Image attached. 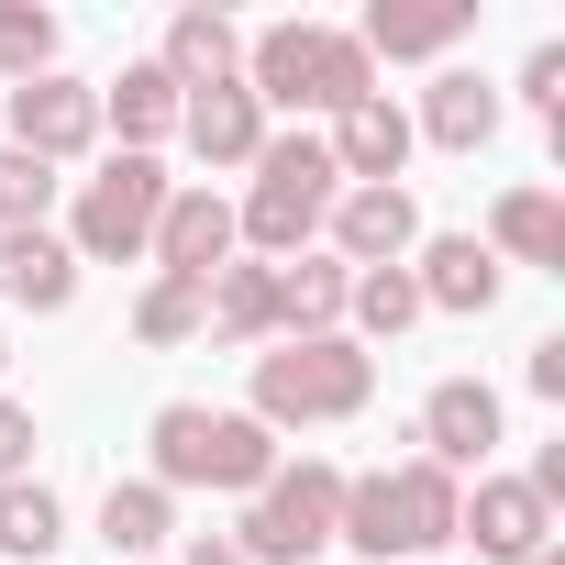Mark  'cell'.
<instances>
[{
	"label": "cell",
	"instance_id": "cell-1",
	"mask_svg": "<svg viewBox=\"0 0 565 565\" xmlns=\"http://www.w3.org/2000/svg\"><path fill=\"white\" fill-rule=\"evenodd\" d=\"M455 477L444 466H399V477H355L344 488V510H333V532L355 543V554H433V543H455Z\"/></svg>",
	"mask_w": 565,
	"mask_h": 565
},
{
	"label": "cell",
	"instance_id": "cell-2",
	"mask_svg": "<svg viewBox=\"0 0 565 565\" xmlns=\"http://www.w3.org/2000/svg\"><path fill=\"white\" fill-rule=\"evenodd\" d=\"M156 477L167 488H266L277 477V433L178 399V411H156Z\"/></svg>",
	"mask_w": 565,
	"mask_h": 565
},
{
	"label": "cell",
	"instance_id": "cell-3",
	"mask_svg": "<svg viewBox=\"0 0 565 565\" xmlns=\"http://www.w3.org/2000/svg\"><path fill=\"white\" fill-rule=\"evenodd\" d=\"M366 388H377V366L344 333H300L289 355L255 366V422H344V411H366Z\"/></svg>",
	"mask_w": 565,
	"mask_h": 565
},
{
	"label": "cell",
	"instance_id": "cell-4",
	"mask_svg": "<svg viewBox=\"0 0 565 565\" xmlns=\"http://www.w3.org/2000/svg\"><path fill=\"white\" fill-rule=\"evenodd\" d=\"M289 100V111H344L366 100V45L355 34H311V23H277L255 45V111Z\"/></svg>",
	"mask_w": 565,
	"mask_h": 565
},
{
	"label": "cell",
	"instance_id": "cell-5",
	"mask_svg": "<svg viewBox=\"0 0 565 565\" xmlns=\"http://www.w3.org/2000/svg\"><path fill=\"white\" fill-rule=\"evenodd\" d=\"M333 510H344V477L333 466H277L266 488H255V510L233 521L244 543V565H300V554H322L333 543Z\"/></svg>",
	"mask_w": 565,
	"mask_h": 565
},
{
	"label": "cell",
	"instance_id": "cell-6",
	"mask_svg": "<svg viewBox=\"0 0 565 565\" xmlns=\"http://www.w3.org/2000/svg\"><path fill=\"white\" fill-rule=\"evenodd\" d=\"M333 222V156L300 134V145H266L255 156V200H244V233L266 255H300V233Z\"/></svg>",
	"mask_w": 565,
	"mask_h": 565
},
{
	"label": "cell",
	"instance_id": "cell-7",
	"mask_svg": "<svg viewBox=\"0 0 565 565\" xmlns=\"http://www.w3.org/2000/svg\"><path fill=\"white\" fill-rule=\"evenodd\" d=\"M156 211H167V167L156 156H111L89 178V200H78V255H145Z\"/></svg>",
	"mask_w": 565,
	"mask_h": 565
},
{
	"label": "cell",
	"instance_id": "cell-8",
	"mask_svg": "<svg viewBox=\"0 0 565 565\" xmlns=\"http://www.w3.org/2000/svg\"><path fill=\"white\" fill-rule=\"evenodd\" d=\"M12 134H23V156H78L89 134H100V89H78V78H23L12 89Z\"/></svg>",
	"mask_w": 565,
	"mask_h": 565
},
{
	"label": "cell",
	"instance_id": "cell-9",
	"mask_svg": "<svg viewBox=\"0 0 565 565\" xmlns=\"http://www.w3.org/2000/svg\"><path fill=\"white\" fill-rule=\"evenodd\" d=\"M322 156H333V178L388 189V178H399V156H411V111L366 89V100H344V111H333V145H322Z\"/></svg>",
	"mask_w": 565,
	"mask_h": 565
},
{
	"label": "cell",
	"instance_id": "cell-10",
	"mask_svg": "<svg viewBox=\"0 0 565 565\" xmlns=\"http://www.w3.org/2000/svg\"><path fill=\"white\" fill-rule=\"evenodd\" d=\"M156 255H167V277H222V255H233V211L211 200V189H178L167 211H156Z\"/></svg>",
	"mask_w": 565,
	"mask_h": 565
},
{
	"label": "cell",
	"instance_id": "cell-11",
	"mask_svg": "<svg viewBox=\"0 0 565 565\" xmlns=\"http://www.w3.org/2000/svg\"><path fill=\"white\" fill-rule=\"evenodd\" d=\"M422 444H433L422 466H444V477H455V466H477V455L499 444V399H488L477 377H444V388L422 399Z\"/></svg>",
	"mask_w": 565,
	"mask_h": 565
},
{
	"label": "cell",
	"instance_id": "cell-12",
	"mask_svg": "<svg viewBox=\"0 0 565 565\" xmlns=\"http://www.w3.org/2000/svg\"><path fill=\"white\" fill-rule=\"evenodd\" d=\"M455 532H477V554H499V565H532V554H543V532H554V510H543L521 477H488V488H477V510H455Z\"/></svg>",
	"mask_w": 565,
	"mask_h": 565
},
{
	"label": "cell",
	"instance_id": "cell-13",
	"mask_svg": "<svg viewBox=\"0 0 565 565\" xmlns=\"http://www.w3.org/2000/svg\"><path fill=\"white\" fill-rule=\"evenodd\" d=\"M178 122H189V145H200L211 167H244V156H266V111H255V89H244V78H222V89H189V100H178Z\"/></svg>",
	"mask_w": 565,
	"mask_h": 565
},
{
	"label": "cell",
	"instance_id": "cell-14",
	"mask_svg": "<svg viewBox=\"0 0 565 565\" xmlns=\"http://www.w3.org/2000/svg\"><path fill=\"white\" fill-rule=\"evenodd\" d=\"M333 233L355 266H399L422 244V211H411V189H355V200H333Z\"/></svg>",
	"mask_w": 565,
	"mask_h": 565
},
{
	"label": "cell",
	"instance_id": "cell-15",
	"mask_svg": "<svg viewBox=\"0 0 565 565\" xmlns=\"http://www.w3.org/2000/svg\"><path fill=\"white\" fill-rule=\"evenodd\" d=\"M411 289H422V300H444V311H488V300H499V255H488L477 233H444V244L422 255Z\"/></svg>",
	"mask_w": 565,
	"mask_h": 565
},
{
	"label": "cell",
	"instance_id": "cell-16",
	"mask_svg": "<svg viewBox=\"0 0 565 565\" xmlns=\"http://www.w3.org/2000/svg\"><path fill=\"white\" fill-rule=\"evenodd\" d=\"M67 289H78V255H67L56 233H12V244H0V300L67 311Z\"/></svg>",
	"mask_w": 565,
	"mask_h": 565
},
{
	"label": "cell",
	"instance_id": "cell-17",
	"mask_svg": "<svg viewBox=\"0 0 565 565\" xmlns=\"http://www.w3.org/2000/svg\"><path fill=\"white\" fill-rule=\"evenodd\" d=\"M466 34V0H411V12H388V0H377V12H366V56H444Z\"/></svg>",
	"mask_w": 565,
	"mask_h": 565
},
{
	"label": "cell",
	"instance_id": "cell-18",
	"mask_svg": "<svg viewBox=\"0 0 565 565\" xmlns=\"http://www.w3.org/2000/svg\"><path fill=\"white\" fill-rule=\"evenodd\" d=\"M266 289H277V322H289V333H333V311H344L355 277L333 255H300V266H266Z\"/></svg>",
	"mask_w": 565,
	"mask_h": 565
},
{
	"label": "cell",
	"instance_id": "cell-19",
	"mask_svg": "<svg viewBox=\"0 0 565 565\" xmlns=\"http://www.w3.org/2000/svg\"><path fill=\"white\" fill-rule=\"evenodd\" d=\"M233 56H244V45H233L222 12H178V23H167V78H178V89H222Z\"/></svg>",
	"mask_w": 565,
	"mask_h": 565
},
{
	"label": "cell",
	"instance_id": "cell-20",
	"mask_svg": "<svg viewBox=\"0 0 565 565\" xmlns=\"http://www.w3.org/2000/svg\"><path fill=\"white\" fill-rule=\"evenodd\" d=\"M178 100H189V89H178V78H167V67H122V78H111V100H100V111H111V122H122V134H134V145H145V134H178Z\"/></svg>",
	"mask_w": 565,
	"mask_h": 565
},
{
	"label": "cell",
	"instance_id": "cell-21",
	"mask_svg": "<svg viewBox=\"0 0 565 565\" xmlns=\"http://www.w3.org/2000/svg\"><path fill=\"white\" fill-rule=\"evenodd\" d=\"M422 122H433V145H455V156H477V145L499 134V89H488V78H444Z\"/></svg>",
	"mask_w": 565,
	"mask_h": 565
},
{
	"label": "cell",
	"instance_id": "cell-22",
	"mask_svg": "<svg viewBox=\"0 0 565 565\" xmlns=\"http://www.w3.org/2000/svg\"><path fill=\"white\" fill-rule=\"evenodd\" d=\"M499 244L532 255V266H565V211H554V189H510V200H499Z\"/></svg>",
	"mask_w": 565,
	"mask_h": 565
},
{
	"label": "cell",
	"instance_id": "cell-23",
	"mask_svg": "<svg viewBox=\"0 0 565 565\" xmlns=\"http://www.w3.org/2000/svg\"><path fill=\"white\" fill-rule=\"evenodd\" d=\"M100 543H111V554H156V543H167V488H156V477L111 488V499H100Z\"/></svg>",
	"mask_w": 565,
	"mask_h": 565
},
{
	"label": "cell",
	"instance_id": "cell-24",
	"mask_svg": "<svg viewBox=\"0 0 565 565\" xmlns=\"http://www.w3.org/2000/svg\"><path fill=\"white\" fill-rule=\"evenodd\" d=\"M56 543H67V532H56V499H45L34 477H12V488H0V554L34 565V554H56Z\"/></svg>",
	"mask_w": 565,
	"mask_h": 565
},
{
	"label": "cell",
	"instance_id": "cell-25",
	"mask_svg": "<svg viewBox=\"0 0 565 565\" xmlns=\"http://www.w3.org/2000/svg\"><path fill=\"white\" fill-rule=\"evenodd\" d=\"M45 200H56V167L23 156V145H0V222H12V233H45Z\"/></svg>",
	"mask_w": 565,
	"mask_h": 565
},
{
	"label": "cell",
	"instance_id": "cell-26",
	"mask_svg": "<svg viewBox=\"0 0 565 565\" xmlns=\"http://www.w3.org/2000/svg\"><path fill=\"white\" fill-rule=\"evenodd\" d=\"M200 311H211L200 277H156L145 311H134V333H145V344H189V333H200Z\"/></svg>",
	"mask_w": 565,
	"mask_h": 565
},
{
	"label": "cell",
	"instance_id": "cell-27",
	"mask_svg": "<svg viewBox=\"0 0 565 565\" xmlns=\"http://www.w3.org/2000/svg\"><path fill=\"white\" fill-rule=\"evenodd\" d=\"M344 300H355V322H366V333H411V322H422V289H411L399 266H366Z\"/></svg>",
	"mask_w": 565,
	"mask_h": 565
},
{
	"label": "cell",
	"instance_id": "cell-28",
	"mask_svg": "<svg viewBox=\"0 0 565 565\" xmlns=\"http://www.w3.org/2000/svg\"><path fill=\"white\" fill-rule=\"evenodd\" d=\"M211 311H222V333H266V322H277L266 266H222V277H211Z\"/></svg>",
	"mask_w": 565,
	"mask_h": 565
},
{
	"label": "cell",
	"instance_id": "cell-29",
	"mask_svg": "<svg viewBox=\"0 0 565 565\" xmlns=\"http://www.w3.org/2000/svg\"><path fill=\"white\" fill-rule=\"evenodd\" d=\"M45 56H56V23L12 0V12H0V67H12V78H45Z\"/></svg>",
	"mask_w": 565,
	"mask_h": 565
},
{
	"label": "cell",
	"instance_id": "cell-30",
	"mask_svg": "<svg viewBox=\"0 0 565 565\" xmlns=\"http://www.w3.org/2000/svg\"><path fill=\"white\" fill-rule=\"evenodd\" d=\"M23 455H34V411H23V399H0V488L23 477Z\"/></svg>",
	"mask_w": 565,
	"mask_h": 565
},
{
	"label": "cell",
	"instance_id": "cell-31",
	"mask_svg": "<svg viewBox=\"0 0 565 565\" xmlns=\"http://www.w3.org/2000/svg\"><path fill=\"white\" fill-rule=\"evenodd\" d=\"M521 89H532V100H543V111H565V45H543V56H532V67H521Z\"/></svg>",
	"mask_w": 565,
	"mask_h": 565
},
{
	"label": "cell",
	"instance_id": "cell-32",
	"mask_svg": "<svg viewBox=\"0 0 565 565\" xmlns=\"http://www.w3.org/2000/svg\"><path fill=\"white\" fill-rule=\"evenodd\" d=\"M189 565H244V554L233 543H189Z\"/></svg>",
	"mask_w": 565,
	"mask_h": 565
},
{
	"label": "cell",
	"instance_id": "cell-33",
	"mask_svg": "<svg viewBox=\"0 0 565 565\" xmlns=\"http://www.w3.org/2000/svg\"><path fill=\"white\" fill-rule=\"evenodd\" d=\"M532 565H565V554H554V543H543V554H532Z\"/></svg>",
	"mask_w": 565,
	"mask_h": 565
},
{
	"label": "cell",
	"instance_id": "cell-34",
	"mask_svg": "<svg viewBox=\"0 0 565 565\" xmlns=\"http://www.w3.org/2000/svg\"><path fill=\"white\" fill-rule=\"evenodd\" d=\"M0 366H12V344H0Z\"/></svg>",
	"mask_w": 565,
	"mask_h": 565
}]
</instances>
